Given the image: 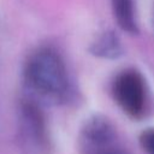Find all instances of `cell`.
Segmentation results:
<instances>
[{
	"instance_id": "cell-1",
	"label": "cell",
	"mask_w": 154,
	"mask_h": 154,
	"mask_svg": "<svg viewBox=\"0 0 154 154\" xmlns=\"http://www.w3.org/2000/svg\"><path fill=\"white\" fill-rule=\"evenodd\" d=\"M23 81L28 99L57 103L69 93V77L60 55L49 47L34 51L24 64Z\"/></svg>"
},
{
	"instance_id": "cell-2",
	"label": "cell",
	"mask_w": 154,
	"mask_h": 154,
	"mask_svg": "<svg viewBox=\"0 0 154 154\" xmlns=\"http://www.w3.org/2000/svg\"><path fill=\"white\" fill-rule=\"evenodd\" d=\"M113 96L119 107L130 117L140 118L147 102L146 83L136 70H125L113 82Z\"/></svg>"
},
{
	"instance_id": "cell-3",
	"label": "cell",
	"mask_w": 154,
	"mask_h": 154,
	"mask_svg": "<svg viewBox=\"0 0 154 154\" xmlns=\"http://www.w3.org/2000/svg\"><path fill=\"white\" fill-rule=\"evenodd\" d=\"M19 113L20 134L25 148L30 154H46L48 137L40 103L26 97L20 105Z\"/></svg>"
},
{
	"instance_id": "cell-4",
	"label": "cell",
	"mask_w": 154,
	"mask_h": 154,
	"mask_svg": "<svg viewBox=\"0 0 154 154\" xmlns=\"http://www.w3.org/2000/svg\"><path fill=\"white\" fill-rule=\"evenodd\" d=\"M112 6L118 25L128 32H136L137 25L135 19L132 0H112Z\"/></svg>"
},
{
	"instance_id": "cell-5",
	"label": "cell",
	"mask_w": 154,
	"mask_h": 154,
	"mask_svg": "<svg viewBox=\"0 0 154 154\" xmlns=\"http://www.w3.org/2000/svg\"><path fill=\"white\" fill-rule=\"evenodd\" d=\"M93 53L102 58H117L122 53L118 37L113 32H105L93 45Z\"/></svg>"
},
{
	"instance_id": "cell-6",
	"label": "cell",
	"mask_w": 154,
	"mask_h": 154,
	"mask_svg": "<svg viewBox=\"0 0 154 154\" xmlns=\"http://www.w3.org/2000/svg\"><path fill=\"white\" fill-rule=\"evenodd\" d=\"M140 142L147 154H154V129H147L143 131Z\"/></svg>"
},
{
	"instance_id": "cell-7",
	"label": "cell",
	"mask_w": 154,
	"mask_h": 154,
	"mask_svg": "<svg viewBox=\"0 0 154 154\" xmlns=\"http://www.w3.org/2000/svg\"><path fill=\"white\" fill-rule=\"evenodd\" d=\"M153 23H154V8H153Z\"/></svg>"
}]
</instances>
